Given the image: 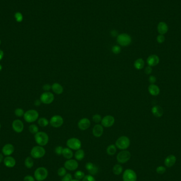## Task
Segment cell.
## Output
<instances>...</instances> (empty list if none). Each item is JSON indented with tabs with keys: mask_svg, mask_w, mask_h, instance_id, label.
<instances>
[{
	"mask_svg": "<svg viewBox=\"0 0 181 181\" xmlns=\"http://www.w3.org/2000/svg\"><path fill=\"white\" fill-rule=\"evenodd\" d=\"M159 63V58L156 55L149 56L147 59V63L149 66H156Z\"/></svg>",
	"mask_w": 181,
	"mask_h": 181,
	"instance_id": "cell-17",
	"label": "cell"
},
{
	"mask_svg": "<svg viewBox=\"0 0 181 181\" xmlns=\"http://www.w3.org/2000/svg\"><path fill=\"white\" fill-rule=\"evenodd\" d=\"M12 127L17 133H22L24 129L23 123L19 119L14 120L12 124Z\"/></svg>",
	"mask_w": 181,
	"mask_h": 181,
	"instance_id": "cell-15",
	"label": "cell"
},
{
	"mask_svg": "<svg viewBox=\"0 0 181 181\" xmlns=\"http://www.w3.org/2000/svg\"><path fill=\"white\" fill-rule=\"evenodd\" d=\"M104 132V129L103 127L102 126L101 124H97L93 127L92 129V133L94 137L97 138H99L101 137L102 135L103 134Z\"/></svg>",
	"mask_w": 181,
	"mask_h": 181,
	"instance_id": "cell-16",
	"label": "cell"
},
{
	"mask_svg": "<svg viewBox=\"0 0 181 181\" xmlns=\"http://www.w3.org/2000/svg\"><path fill=\"white\" fill-rule=\"evenodd\" d=\"M134 67L137 70H141L145 66V62L142 58H138L134 62Z\"/></svg>",
	"mask_w": 181,
	"mask_h": 181,
	"instance_id": "cell-27",
	"label": "cell"
},
{
	"mask_svg": "<svg viewBox=\"0 0 181 181\" xmlns=\"http://www.w3.org/2000/svg\"><path fill=\"white\" fill-rule=\"evenodd\" d=\"M24 111L21 108L16 109L14 111V114L18 117H22L24 114Z\"/></svg>",
	"mask_w": 181,
	"mask_h": 181,
	"instance_id": "cell-36",
	"label": "cell"
},
{
	"mask_svg": "<svg viewBox=\"0 0 181 181\" xmlns=\"http://www.w3.org/2000/svg\"><path fill=\"white\" fill-rule=\"evenodd\" d=\"M1 124H0V130H1Z\"/></svg>",
	"mask_w": 181,
	"mask_h": 181,
	"instance_id": "cell-56",
	"label": "cell"
},
{
	"mask_svg": "<svg viewBox=\"0 0 181 181\" xmlns=\"http://www.w3.org/2000/svg\"><path fill=\"white\" fill-rule=\"evenodd\" d=\"M106 153L110 156H112L117 152V147L113 144L110 145L107 147L106 150Z\"/></svg>",
	"mask_w": 181,
	"mask_h": 181,
	"instance_id": "cell-29",
	"label": "cell"
},
{
	"mask_svg": "<svg viewBox=\"0 0 181 181\" xmlns=\"http://www.w3.org/2000/svg\"><path fill=\"white\" fill-rule=\"evenodd\" d=\"M130 152L126 150H122L117 156L118 162L120 164L126 163L130 160Z\"/></svg>",
	"mask_w": 181,
	"mask_h": 181,
	"instance_id": "cell-8",
	"label": "cell"
},
{
	"mask_svg": "<svg viewBox=\"0 0 181 181\" xmlns=\"http://www.w3.org/2000/svg\"><path fill=\"white\" fill-rule=\"evenodd\" d=\"M85 176V173L81 170H77L74 174V177H75V179H77L78 180L83 179Z\"/></svg>",
	"mask_w": 181,
	"mask_h": 181,
	"instance_id": "cell-34",
	"label": "cell"
},
{
	"mask_svg": "<svg viewBox=\"0 0 181 181\" xmlns=\"http://www.w3.org/2000/svg\"><path fill=\"white\" fill-rule=\"evenodd\" d=\"M49 124L54 128H59L64 124V119L60 115H55L51 118Z\"/></svg>",
	"mask_w": 181,
	"mask_h": 181,
	"instance_id": "cell-11",
	"label": "cell"
},
{
	"mask_svg": "<svg viewBox=\"0 0 181 181\" xmlns=\"http://www.w3.org/2000/svg\"><path fill=\"white\" fill-rule=\"evenodd\" d=\"M168 27L165 22H160L157 26V31L160 35H165L167 32Z\"/></svg>",
	"mask_w": 181,
	"mask_h": 181,
	"instance_id": "cell-21",
	"label": "cell"
},
{
	"mask_svg": "<svg viewBox=\"0 0 181 181\" xmlns=\"http://www.w3.org/2000/svg\"><path fill=\"white\" fill-rule=\"evenodd\" d=\"M4 161V164L8 168L14 167V166L16 165V161L14 157L11 156H7L4 158L3 160Z\"/></svg>",
	"mask_w": 181,
	"mask_h": 181,
	"instance_id": "cell-23",
	"label": "cell"
},
{
	"mask_svg": "<svg viewBox=\"0 0 181 181\" xmlns=\"http://www.w3.org/2000/svg\"><path fill=\"white\" fill-rule=\"evenodd\" d=\"M102 119V118L101 115H99V114L93 115V117H92V120L93 122L97 124H99L100 122H101Z\"/></svg>",
	"mask_w": 181,
	"mask_h": 181,
	"instance_id": "cell-37",
	"label": "cell"
},
{
	"mask_svg": "<svg viewBox=\"0 0 181 181\" xmlns=\"http://www.w3.org/2000/svg\"><path fill=\"white\" fill-rule=\"evenodd\" d=\"M166 172V168L163 166H160L156 168V172L159 174H163Z\"/></svg>",
	"mask_w": 181,
	"mask_h": 181,
	"instance_id": "cell-41",
	"label": "cell"
},
{
	"mask_svg": "<svg viewBox=\"0 0 181 181\" xmlns=\"http://www.w3.org/2000/svg\"><path fill=\"white\" fill-rule=\"evenodd\" d=\"M123 171V168L120 164H116L113 167L112 172L113 174L116 175L121 174Z\"/></svg>",
	"mask_w": 181,
	"mask_h": 181,
	"instance_id": "cell-30",
	"label": "cell"
},
{
	"mask_svg": "<svg viewBox=\"0 0 181 181\" xmlns=\"http://www.w3.org/2000/svg\"><path fill=\"white\" fill-rule=\"evenodd\" d=\"M55 97L51 92H44L40 95V101L44 104H50L53 102Z\"/></svg>",
	"mask_w": 181,
	"mask_h": 181,
	"instance_id": "cell-10",
	"label": "cell"
},
{
	"mask_svg": "<svg viewBox=\"0 0 181 181\" xmlns=\"http://www.w3.org/2000/svg\"><path fill=\"white\" fill-rule=\"evenodd\" d=\"M23 181H35V179L31 175H27L24 177Z\"/></svg>",
	"mask_w": 181,
	"mask_h": 181,
	"instance_id": "cell-47",
	"label": "cell"
},
{
	"mask_svg": "<svg viewBox=\"0 0 181 181\" xmlns=\"http://www.w3.org/2000/svg\"><path fill=\"white\" fill-rule=\"evenodd\" d=\"M14 146L11 144H7L3 146L2 151V153L5 156H9L12 154L14 152Z\"/></svg>",
	"mask_w": 181,
	"mask_h": 181,
	"instance_id": "cell-19",
	"label": "cell"
},
{
	"mask_svg": "<svg viewBox=\"0 0 181 181\" xmlns=\"http://www.w3.org/2000/svg\"><path fill=\"white\" fill-rule=\"evenodd\" d=\"M81 181L80 180H78V179H73L72 181Z\"/></svg>",
	"mask_w": 181,
	"mask_h": 181,
	"instance_id": "cell-53",
	"label": "cell"
},
{
	"mask_svg": "<svg viewBox=\"0 0 181 181\" xmlns=\"http://www.w3.org/2000/svg\"><path fill=\"white\" fill-rule=\"evenodd\" d=\"M117 42L119 45L123 47L128 46L132 41V39L130 35L127 33H122L118 35L117 38Z\"/></svg>",
	"mask_w": 181,
	"mask_h": 181,
	"instance_id": "cell-5",
	"label": "cell"
},
{
	"mask_svg": "<svg viewBox=\"0 0 181 181\" xmlns=\"http://www.w3.org/2000/svg\"><path fill=\"white\" fill-rule=\"evenodd\" d=\"M29 130L30 133H31L32 134L35 135L37 133L39 132V128L37 125H35V124H32L30 126H29Z\"/></svg>",
	"mask_w": 181,
	"mask_h": 181,
	"instance_id": "cell-33",
	"label": "cell"
},
{
	"mask_svg": "<svg viewBox=\"0 0 181 181\" xmlns=\"http://www.w3.org/2000/svg\"><path fill=\"white\" fill-rule=\"evenodd\" d=\"M78 127L81 130H86L90 128L91 126V121L88 118H84L79 120L77 124Z\"/></svg>",
	"mask_w": 181,
	"mask_h": 181,
	"instance_id": "cell-14",
	"label": "cell"
},
{
	"mask_svg": "<svg viewBox=\"0 0 181 181\" xmlns=\"http://www.w3.org/2000/svg\"><path fill=\"white\" fill-rule=\"evenodd\" d=\"M152 67L148 66L146 67V69H145V72L146 73L147 75H149L151 73H152Z\"/></svg>",
	"mask_w": 181,
	"mask_h": 181,
	"instance_id": "cell-48",
	"label": "cell"
},
{
	"mask_svg": "<svg viewBox=\"0 0 181 181\" xmlns=\"http://www.w3.org/2000/svg\"><path fill=\"white\" fill-rule=\"evenodd\" d=\"M149 82L150 83V84H154L156 82V77L153 75H151L148 78Z\"/></svg>",
	"mask_w": 181,
	"mask_h": 181,
	"instance_id": "cell-45",
	"label": "cell"
},
{
	"mask_svg": "<svg viewBox=\"0 0 181 181\" xmlns=\"http://www.w3.org/2000/svg\"><path fill=\"white\" fill-rule=\"evenodd\" d=\"M152 112L155 117L157 118L161 117L164 114L163 109L161 106H155L152 109Z\"/></svg>",
	"mask_w": 181,
	"mask_h": 181,
	"instance_id": "cell-24",
	"label": "cell"
},
{
	"mask_svg": "<svg viewBox=\"0 0 181 181\" xmlns=\"http://www.w3.org/2000/svg\"><path fill=\"white\" fill-rule=\"evenodd\" d=\"M51 90L53 91L54 93L60 95L64 91V88L62 86L61 84H60L58 83H55L51 85Z\"/></svg>",
	"mask_w": 181,
	"mask_h": 181,
	"instance_id": "cell-25",
	"label": "cell"
},
{
	"mask_svg": "<svg viewBox=\"0 0 181 181\" xmlns=\"http://www.w3.org/2000/svg\"><path fill=\"white\" fill-rule=\"evenodd\" d=\"M156 40H157L158 43L162 44L165 41V38L164 37V35L159 34V35H157V38H156Z\"/></svg>",
	"mask_w": 181,
	"mask_h": 181,
	"instance_id": "cell-43",
	"label": "cell"
},
{
	"mask_svg": "<svg viewBox=\"0 0 181 181\" xmlns=\"http://www.w3.org/2000/svg\"><path fill=\"white\" fill-rule=\"evenodd\" d=\"M46 154V150L42 146H36L32 148L30 154L32 157L35 159H39L44 157Z\"/></svg>",
	"mask_w": 181,
	"mask_h": 181,
	"instance_id": "cell-6",
	"label": "cell"
},
{
	"mask_svg": "<svg viewBox=\"0 0 181 181\" xmlns=\"http://www.w3.org/2000/svg\"><path fill=\"white\" fill-rule=\"evenodd\" d=\"M63 150V147L60 146H57L55 149V152L57 155H62V152Z\"/></svg>",
	"mask_w": 181,
	"mask_h": 181,
	"instance_id": "cell-44",
	"label": "cell"
},
{
	"mask_svg": "<svg viewBox=\"0 0 181 181\" xmlns=\"http://www.w3.org/2000/svg\"><path fill=\"white\" fill-rule=\"evenodd\" d=\"M121 51V47L118 45H115L112 48V51L113 53L116 54V55L120 53Z\"/></svg>",
	"mask_w": 181,
	"mask_h": 181,
	"instance_id": "cell-38",
	"label": "cell"
},
{
	"mask_svg": "<svg viewBox=\"0 0 181 181\" xmlns=\"http://www.w3.org/2000/svg\"><path fill=\"white\" fill-rule=\"evenodd\" d=\"M38 124L41 127H45L48 125L49 121L46 118H40L38 120Z\"/></svg>",
	"mask_w": 181,
	"mask_h": 181,
	"instance_id": "cell-31",
	"label": "cell"
},
{
	"mask_svg": "<svg viewBox=\"0 0 181 181\" xmlns=\"http://www.w3.org/2000/svg\"><path fill=\"white\" fill-rule=\"evenodd\" d=\"M176 161V157L173 155H170L166 157L164 161V164L167 167H171L174 165Z\"/></svg>",
	"mask_w": 181,
	"mask_h": 181,
	"instance_id": "cell-18",
	"label": "cell"
},
{
	"mask_svg": "<svg viewBox=\"0 0 181 181\" xmlns=\"http://www.w3.org/2000/svg\"><path fill=\"white\" fill-rule=\"evenodd\" d=\"M35 139L39 146H46L48 143V135L43 131H39L35 135Z\"/></svg>",
	"mask_w": 181,
	"mask_h": 181,
	"instance_id": "cell-2",
	"label": "cell"
},
{
	"mask_svg": "<svg viewBox=\"0 0 181 181\" xmlns=\"http://www.w3.org/2000/svg\"><path fill=\"white\" fill-rule=\"evenodd\" d=\"M58 175L60 177H63L66 174V169L65 167H60L57 170Z\"/></svg>",
	"mask_w": 181,
	"mask_h": 181,
	"instance_id": "cell-39",
	"label": "cell"
},
{
	"mask_svg": "<svg viewBox=\"0 0 181 181\" xmlns=\"http://www.w3.org/2000/svg\"><path fill=\"white\" fill-rule=\"evenodd\" d=\"M2 66L0 64V72L2 71Z\"/></svg>",
	"mask_w": 181,
	"mask_h": 181,
	"instance_id": "cell-54",
	"label": "cell"
},
{
	"mask_svg": "<svg viewBox=\"0 0 181 181\" xmlns=\"http://www.w3.org/2000/svg\"><path fill=\"white\" fill-rule=\"evenodd\" d=\"M24 165L26 166V167L28 168H31L33 167V165H34L33 159L30 157H27L24 161Z\"/></svg>",
	"mask_w": 181,
	"mask_h": 181,
	"instance_id": "cell-32",
	"label": "cell"
},
{
	"mask_svg": "<svg viewBox=\"0 0 181 181\" xmlns=\"http://www.w3.org/2000/svg\"><path fill=\"white\" fill-rule=\"evenodd\" d=\"M82 181H96V180L92 175H87L84 176Z\"/></svg>",
	"mask_w": 181,
	"mask_h": 181,
	"instance_id": "cell-42",
	"label": "cell"
},
{
	"mask_svg": "<svg viewBox=\"0 0 181 181\" xmlns=\"http://www.w3.org/2000/svg\"><path fill=\"white\" fill-rule=\"evenodd\" d=\"M42 89L45 92H49L51 89V85L49 84H44L42 86Z\"/></svg>",
	"mask_w": 181,
	"mask_h": 181,
	"instance_id": "cell-46",
	"label": "cell"
},
{
	"mask_svg": "<svg viewBox=\"0 0 181 181\" xmlns=\"http://www.w3.org/2000/svg\"><path fill=\"white\" fill-rule=\"evenodd\" d=\"M41 103H42V102L40 101V99L36 100L35 101V102H34V104H35V106H40Z\"/></svg>",
	"mask_w": 181,
	"mask_h": 181,
	"instance_id": "cell-49",
	"label": "cell"
},
{
	"mask_svg": "<svg viewBox=\"0 0 181 181\" xmlns=\"http://www.w3.org/2000/svg\"><path fill=\"white\" fill-rule=\"evenodd\" d=\"M78 167V163L76 160L75 159H68L64 163V167L67 170L73 171L77 169Z\"/></svg>",
	"mask_w": 181,
	"mask_h": 181,
	"instance_id": "cell-13",
	"label": "cell"
},
{
	"mask_svg": "<svg viewBox=\"0 0 181 181\" xmlns=\"http://www.w3.org/2000/svg\"><path fill=\"white\" fill-rule=\"evenodd\" d=\"M48 175V171L46 168L44 167L38 168L34 173L35 179L38 181H44L47 179Z\"/></svg>",
	"mask_w": 181,
	"mask_h": 181,
	"instance_id": "cell-4",
	"label": "cell"
},
{
	"mask_svg": "<svg viewBox=\"0 0 181 181\" xmlns=\"http://www.w3.org/2000/svg\"><path fill=\"white\" fill-rule=\"evenodd\" d=\"M1 40L0 39V45H1Z\"/></svg>",
	"mask_w": 181,
	"mask_h": 181,
	"instance_id": "cell-55",
	"label": "cell"
},
{
	"mask_svg": "<svg viewBox=\"0 0 181 181\" xmlns=\"http://www.w3.org/2000/svg\"><path fill=\"white\" fill-rule=\"evenodd\" d=\"M14 18L17 22H21L23 19L22 14L20 12H17L14 14Z\"/></svg>",
	"mask_w": 181,
	"mask_h": 181,
	"instance_id": "cell-35",
	"label": "cell"
},
{
	"mask_svg": "<svg viewBox=\"0 0 181 181\" xmlns=\"http://www.w3.org/2000/svg\"><path fill=\"white\" fill-rule=\"evenodd\" d=\"M111 35L113 37H116V36H118V32L116 31L115 30H113L112 31H111Z\"/></svg>",
	"mask_w": 181,
	"mask_h": 181,
	"instance_id": "cell-50",
	"label": "cell"
},
{
	"mask_svg": "<svg viewBox=\"0 0 181 181\" xmlns=\"http://www.w3.org/2000/svg\"><path fill=\"white\" fill-rule=\"evenodd\" d=\"M75 159L77 161H81L82 159H83L85 156V152L84 150L82 149H80L78 150H76V152H75V155H74Z\"/></svg>",
	"mask_w": 181,
	"mask_h": 181,
	"instance_id": "cell-28",
	"label": "cell"
},
{
	"mask_svg": "<svg viewBox=\"0 0 181 181\" xmlns=\"http://www.w3.org/2000/svg\"><path fill=\"white\" fill-rule=\"evenodd\" d=\"M115 118L111 115H106L102 119L101 122L102 126L106 128H109L112 127L115 124Z\"/></svg>",
	"mask_w": 181,
	"mask_h": 181,
	"instance_id": "cell-12",
	"label": "cell"
},
{
	"mask_svg": "<svg viewBox=\"0 0 181 181\" xmlns=\"http://www.w3.org/2000/svg\"><path fill=\"white\" fill-rule=\"evenodd\" d=\"M62 155L63 156V157L67 159H70L73 157V151L70 148H63V150L62 152Z\"/></svg>",
	"mask_w": 181,
	"mask_h": 181,
	"instance_id": "cell-26",
	"label": "cell"
},
{
	"mask_svg": "<svg viewBox=\"0 0 181 181\" xmlns=\"http://www.w3.org/2000/svg\"><path fill=\"white\" fill-rule=\"evenodd\" d=\"M148 91L150 95L154 97L159 95L160 93V88L157 85H155V84H150V85L148 86Z\"/></svg>",
	"mask_w": 181,
	"mask_h": 181,
	"instance_id": "cell-22",
	"label": "cell"
},
{
	"mask_svg": "<svg viewBox=\"0 0 181 181\" xmlns=\"http://www.w3.org/2000/svg\"><path fill=\"white\" fill-rule=\"evenodd\" d=\"M3 57H4V52L2 50L0 49V61L2 60Z\"/></svg>",
	"mask_w": 181,
	"mask_h": 181,
	"instance_id": "cell-51",
	"label": "cell"
},
{
	"mask_svg": "<svg viewBox=\"0 0 181 181\" xmlns=\"http://www.w3.org/2000/svg\"><path fill=\"white\" fill-rule=\"evenodd\" d=\"M67 147L72 150H77L81 148L82 143L80 139L77 138H71L66 142Z\"/></svg>",
	"mask_w": 181,
	"mask_h": 181,
	"instance_id": "cell-7",
	"label": "cell"
},
{
	"mask_svg": "<svg viewBox=\"0 0 181 181\" xmlns=\"http://www.w3.org/2000/svg\"><path fill=\"white\" fill-rule=\"evenodd\" d=\"M4 160V157H3V155L2 154H0V163L1 162H2Z\"/></svg>",
	"mask_w": 181,
	"mask_h": 181,
	"instance_id": "cell-52",
	"label": "cell"
},
{
	"mask_svg": "<svg viewBox=\"0 0 181 181\" xmlns=\"http://www.w3.org/2000/svg\"><path fill=\"white\" fill-rule=\"evenodd\" d=\"M130 145V140L129 138L125 136L120 137L115 141V145L117 148L120 150H126L129 148Z\"/></svg>",
	"mask_w": 181,
	"mask_h": 181,
	"instance_id": "cell-1",
	"label": "cell"
},
{
	"mask_svg": "<svg viewBox=\"0 0 181 181\" xmlns=\"http://www.w3.org/2000/svg\"><path fill=\"white\" fill-rule=\"evenodd\" d=\"M134 1H137V0H134Z\"/></svg>",
	"mask_w": 181,
	"mask_h": 181,
	"instance_id": "cell-57",
	"label": "cell"
},
{
	"mask_svg": "<svg viewBox=\"0 0 181 181\" xmlns=\"http://www.w3.org/2000/svg\"><path fill=\"white\" fill-rule=\"evenodd\" d=\"M85 168L86 170H87L92 175L97 174V173L98 172V168L95 164H94L92 163L88 162L87 163H86L85 165Z\"/></svg>",
	"mask_w": 181,
	"mask_h": 181,
	"instance_id": "cell-20",
	"label": "cell"
},
{
	"mask_svg": "<svg viewBox=\"0 0 181 181\" xmlns=\"http://www.w3.org/2000/svg\"><path fill=\"white\" fill-rule=\"evenodd\" d=\"M72 179H73V177L71 174L66 173L64 176L62 177V181H71Z\"/></svg>",
	"mask_w": 181,
	"mask_h": 181,
	"instance_id": "cell-40",
	"label": "cell"
},
{
	"mask_svg": "<svg viewBox=\"0 0 181 181\" xmlns=\"http://www.w3.org/2000/svg\"><path fill=\"white\" fill-rule=\"evenodd\" d=\"M123 181H136L137 176L134 170L131 169H127L122 175Z\"/></svg>",
	"mask_w": 181,
	"mask_h": 181,
	"instance_id": "cell-9",
	"label": "cell"
},
{
	"mask_svg": "<svg viewBox=\"0 0 181 181\" xmlns=\"http://www.w3.org/2000/svg\"><path fill=\"white\" fill-rule=\"evenodd\" d=\"M39 118V113L35 110H29L24 113L23 118L28 123H32L37 120Z\"/></svg>",
	"mask_w": 181,
	"mask_h": 181,
	"instance_id": "cell-3",
	"label": "cell"
}]
</instances>
